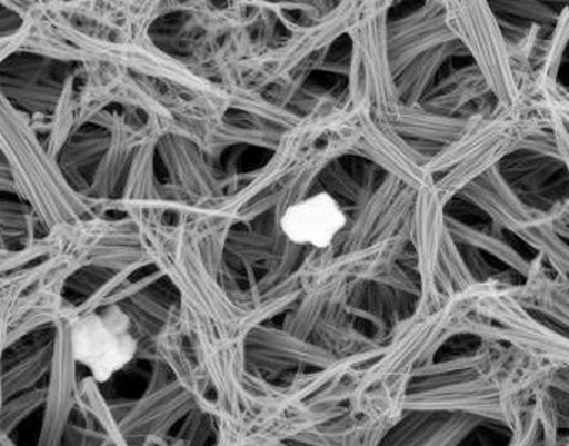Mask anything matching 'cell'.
<instances>
[{"mask_svg": "<svg viewBox=\"0 0 569 446\" xmlns=\"http://www.w3.org/2000/svg\"><path fill=\"white\" fill-rule=\"evenodd\" d=\"M70 344L73 360L102 384L122 371L139 348L132 318L117 305L79 318L73 324Z\"/></svg>", "mask_w": 569, "mask_h": 446, "instance_id": "6da1fadb", "label": "cell"}, {"mask_svg": "<svg viewBox=\"0 0 569 446\" xmlns=\"http://www.w3.org/2000/svg\"><path fill=\"white\" fill-rule=\"evenodd\" d=\"M347 225V216L330 194H315L284 210L280 227L297 245L325 248Z\"/></svg>", "mask_w": 569, "mask_h": 446, "instance_id": "7a4b0ae2", "label": "cell"}]
</instances>
